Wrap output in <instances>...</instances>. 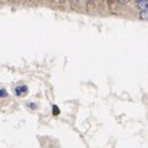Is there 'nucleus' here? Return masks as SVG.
Here are the masks:
<instances>
[{"label": "nucleus", "mask_w": 148, "mask_h": 148, "mask_svg": "<svg viewBox=\"0 0 148 148\" xmlns=\"http://www.w3.org/2000/svg\"><path fill=\"white\" fill-rule=\"evenodd\" d=\"M27 92V86L26 85H18L15 88V94L17 96H22V95H25Z\"/></svg>", "instance_id": "1"}, {"label": "nucleus", "mask_w": 148, "mask_h": 148, "mask_svg": "<svg viewBox=\"0 0 148 148\" xmlns=\"http://www.w3.org/2000/svg\"><path fill=\"white\" fill-rule=\"evenodd\" d=\"M136 5H137V8L140 9L141 11H148V0H147V1H141V3H137Z\"/></svg>", "instance_id": "2"}, {"label": "nucleus", "mask_w": 148, "mask_h": 148, "mask_svg": "<svg viewBox=\"0 0 148 148\" xmlns=\"http://www.w3.org/2000/svg\"><path fill=\"white\" fill-rule=\"evenodd\" d=\"M140 17H141V20L148 21V11H141L140 12Z\"/></svg>", "instance_id": "3"}, {"label": "nucleus", "mask_w": 148, "mask_h": 148, "mask_svg": "<svg viewBox=\"0 0 148 148\" xmlns=\"http://www.w3.org/2000/svg\"><path fill=\"white\" fill-rule=\"evenodd\" d=\"M8 96V91L5 89H0V98H5Z\"/></svg>", "instance_id": "4"}, {"label": "nucleus", "mask_w": 148, "mask_h": 148, "mask_svg": "<svg viewBox=\"0 0 148 148\" xmlns=\"http://www.w3.org/2000/svg\"><path fill=\"white\" fill-rule=\"evenodd\" d=\"M53 114L54 115H58L59 114V109H58L57 105H53Z\"/></svg>", "instance_id": "5"}, {"label": "nucleus", "mask_w": 148, "mask_h": 148, "mask_svg": "<svg viewBox=\"0 0 148 148\" xmlns=\"http://www.w3.org/2000/svg\"><path fill=\"white\" fill-rule=\"evenodd\" d=\"M27 106H29V108H31V109H36V108H37L36 104H34V103H27Z\"/></svg>", "instance_id": "6"}, {"label": "nucleus", "mask_w": 148, "mask_h": 148, "mask_svg": "<svg viewBox=\"0 0 148 148\" xmlns=\"http://www.w3.org/2000/svg\"><path fill=\"white\" fill-rule=\"evenodd\" d=\"M119 3H120V4H127L128 0H119Z\"/></svg>", "instance_id": "7"}, {"label": "nucleus", "mask_w": 148, "mask_h": 148, "mask_svg": "<svg viewBox=\"0 0 148 148\" xmlns=\"http://www.w3.org/2000/svg\"><path fill=\"white\" fill-rule=\"evenodd\" d=\"M141 1H147V0H135L136 4H137V3H141Z\"/></svg>", "instance_id": "8"}, {"label": "nucleus", "mask_w": 148, "mask_h": 148, "mask_svg": "<svg viewBox=\"0 0 148 148\" xmlns=\"http://www.w3.org/2000/svg\"><path fill=\"white\" fill-rule=\"evenodd\" d=\"M88 1H90V3H95V1H98V0H88Z\"/></svg>", "instance_id": "9"}]
</instances>
